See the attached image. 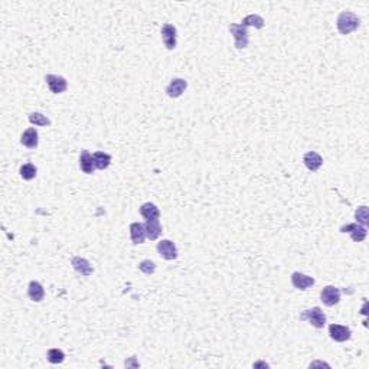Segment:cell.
<instances>
[{
	"mask_svg": "<svg viewBox=\"0 0 369 369\" xmlns=\"http://www.w3.org/2000/svg\"><path fill=\"white\" fill-rule=\"evenodd\" d=\"M162 39H163L164 46L169 51L175 49L176 48V28L170 23H166L162 28Z\"/></svg>",
	"mask_w": 369,
	"mask_h": 369,
	"instance_id": "9",
	"label": "cell"
},
{
	"mask_svg": "<svg viewBox=\"0 0 369 369\" xmlns=\"http://www.w3.org/2000/svg\"><path fill=\"white\" fill-rule=\"evenodd\" d=\"M28 296L32 302H36V303L42 302L45 297V290H43L42 284L38 281H31L29 287H28Z\"/></svg>",
	"mask_w": 369,
	"mask_h": 369,
	"instance_id": "16",
	"label": "cell"
},
{
	"mask_svg": "<svg viewBox=\"0 0 369 369\" xmlns=\"http://www.w3.org/2000/svg\"><path fill=\"white\" fill-rule=\"evenodd\" d=\"M320 299L323 302V305L332 308L335 305H338L340 302V290L335 286H326L322 291H320Z\"/></svg>",
	"mask_w": 369,
	"mask_h": 369,
	"instance_id": "3",
	"label": "cell"
},
{
	"mask_svg": "<svg viewBox=\"0 0 369 369\" xmlns=\"http://www.w3.org/2000/svg\"><path fill=\"white\" fill-rule=\"evenodd\" d=\"M146 229L144 225L140 222H133L130 225V238L133 241V244H143L144 238H146Z\"/></svg>",
	"mask_w": 369,
	"mask_h": 369,
	"instance_id": "13",
	"label": "cell"
},
{
	"mask_svg": "<svg viewBox=\"0 0 369 369\" xmlns=\"http://www.w3.org/2000/svg\"><path fill=\"white\" fill-rule=\"evenodd\" d=\"M92 159H94V164L97 169L100 170H104L110 166L111 163V156L108 153H104V152H95L92 154Z\"/></svg>",
	"mask_w": 369,
	"mask_h": 369,
	"instance_id": "20",
	"label": "cell"
},
{
	"mask_svg": "<svg viewBox=\"0 0 369 369\" xmlns=\"http://www.w3.org/2000/svg\"><path fill=\"white\" fill-rule=\"evenodd\" d=\"M300 320H308L316 329H323L326 325V316L320 308H311L305 310L300 316Z\"/></svg>",
	"mask_w": 369,
	"mask_h": 369,
	"instance_id": "2",
	"label": "cell"
},
{
	"mask_svg": "<svg viewBox=\"0 0 369 369\" xmlns=\"http://www.w3.org/2000/svg\"><path fill=\"white\" fill-rule=\"evenodd\" d=\"M80 167L84 173L87 175H91L95 169V164H94V159H92V154L88 152V150H82V153L80 156Z\"/></svg>",
	"mask_w": 369,
	"mask_h": 369,
	"instance_id": "17",
	"label": "cell"
},
{
	"mask_svg": "<svg viewBox=\"0 0 369 369\" xmlns=\"http://www.w3.org/2000/svg\"><path fill=\"white\" fill-rule=\"evenodd\" d=\"M340 232H348V234H350V237H352V240L355 241V243H362L365 238H367V234H368V231H367V228L365 226H362V225H359V224H348V225H343L342 228H340Z\"/></svg>",
	"mask_w": 369,
	"mask_h": 369,
	"instance_id": "4",
	"label": "cell"
},
{
	"mask_svg": "<svg viewBox=\"0 0 369 369\" xmlns=\"http://www.w3.org/2000/svg\"><path fill=\"white\" fill-rule=\"evenodd\" d=\"M46 358L51 364H62L65 361V353L62 352L61 349H49L48 353H46Z\"/></svg>",
	"mask_w": 369,
	"mask_h": 369,
	"instance_id": "22",
	"label": "cell"
},
{
	"mask_svg": "<svg viewBox=\"0 0 369 369\" xmlns=\"http://www.w3.org/2000/svg\"><path fill=\"white\" fill-rule=\"evenodd\" d=\"M140 214H142L143 218H146V221H152V219H159L160 211H159V208H157L154 204L147 202V204H143V205H142Z\"/></svg>",
	"mask_w": 369,
	"mask_h": 369,
	"instance_id": "19",
	"label": "cell"
},
{
	"mask_svg": "<svg viewBox=\"0 0 369 369\" xmlns=\"http://www.w3.org/2000/svg\"><path fill=\"white\" fill-rule=\"evenodd\" d=\"M186 87H187V82L184 81V78H175V80H172L170 84L167 85L166 92H167V95H169L170 98H178V97H181V95L184 94Z\"/></svg>",
	"mask_w": 369,
	"mask_h": 369,
	"instance_id": "12",
	"label": "cell"
},
{
	"mask_svg": "<svg viewBox=\"0 0 369 369\" xmlns=\"http://www.w3.org/2000/svg\"><path fill=\"white\" fill-rule=\"evenodd\" d=\"M71 264H72L74 270L77 273L82 274V276L88 277L94 273V268H92V266L90 264V261L85 260V258H82V257H74L72 261H71Z\"/></svg>",
	"mask_w": 369,
	"mask_h": 369,
	"instance_id": "11",
	"label": "cell"
},
{
	"mask_svg": "<svg viewBox=\"0 0 369 369\" xmlns=\"http://www.w3.org/2000/svg\"><path fill=\"white\" fill-rule=\"evenodd\" d=\"M243 26H254L257 29H261L264 26V19L260 15H248L243 20Z\"/></svg>",
	"mask_w": 369,
	"mask_h": 369,
	"instance_id": "21",
	"label": "cell"
},
{
	"mask_svg": "<svg viewBox=\"0 0 369 369\" xmlns=\"http://www.w3.org/2000/svg\"><path fill=\"white\" fill-rule=\"evenodd\" d=\"M336 26H338V31L342 33V35H349L353 31H356L359 28V18L349 12V10H345L339 15L338 20H336Z\"/></svg>",
	"mask_w": 369,
	"mask_h": 369,
	"instance_id": "1",
	"label": "cell"
},
{
	"mask_svg": "<svg viewBox=\"0 0 369 369\" xmlns=\"http://www.w3.org/2000/svg\"><path fill=\"white\" fill-rule=\"evenodd\" d=\"M139 270H140L142 273L150 276V274H153L154 271H156V264H154L153 261H150V260H143V261L139 264Z\"/></svg>",
	"mask_w": 369,
	"mask_h": 369,
	"instance_id": "25",
	"label": "cell"
},
{
	"mask_svg": "<svg viewBox=\"0 0 369 369\" xmlns=\"http://www.w3.org/2000/svg\"><path fill=\"white\" fill-rule=\"evenodd\" d=\"M29 122L35 125H39V127H46V125H51V120L41 114V113H31L29 114Z\"/></svg>",
	"mask_w": 369,
	"mask_h": 369,
	"instance_id": "23",
	"label": "cell"
},
{
	"mask_svg": "<svg viewBox=\"0 0 369 369\" xmlns=\"http://www.w3.org/2000/svg\"><path fill=\"white\" fill-rule=\"evenodd\" d=\"M303 162H305L306 167H308V170H311V172L319 170L320 166L323 164L322 156L319 153H316V152H308V153L305 154V157H303Z\"/></svg>",
	"mask_w": 369,
	"mask_h": 369,
	"instance_id": "14",
	"label": "cell"
},
{
	"mask_svg": "<svg viewBox=\"0 0 369 369\" xmlns=\"http://www.w3.org/2000/svg\"><path fill=\"white\" fill-rule=\"evenodd\" d=\"M157 252L164 260H176L178 258V248L175 246V243L170 240H162L157 244Z\"/></svg>",
	"mask_w": 369,
	"mask_h": 369,
	"instance_id": "7",
	"label": "cell"
},
{
	"mask_svg": "<svg viewBox=\"0 0 369 369\" xmlns=\"http://www.w3.org/2000/svg\"><path fill=\"white\" fill-rule=\"evenodd\" d=\"M45 81H46V84H48L51 92H54V94H62V92L66 91V88H68L66 80H65L63 77H61V75L48 74V75L45 77Z\"/></svg>",
	"mask_w": 369,
	"mask_h": 369,
	"instance_id": "6",
	"label": "cell"
},
{
	"mask_svg": "<svg viewBox=\"0 0 369 369\" xmlns=\"http://www.w3.org/2000/svg\"><path fill=\"white\" fill-rule=\"evenodd\" d=\"M316 283V280L313 277H308L306 274H302L299 271L291 274V284L297 288V290H308V287H311Z\"/></svg>",
	"mask_w": 369,
	"mask_h": 369,
	"instance_id": "10",
	"label": "cell"
},
{
	"mask_svg": "<svg viewBox=\"0 0 369 369\" xmlns=\"http://www.w3.org/2000/svg\"><path fill=\"white\" fill-rule=\"evenodd\" d=\"M20 176L25 179V181H32L35 176H36V167L32 164V163H26V164H23L22 167H20Z\"/></svg>",
	"mask_w": 369,
	"mask_h": 369,
	"instance_id": "24",
	"label": "cell"
},
{
	"mask_svg": "<svg viewBox=\"0 0 369 369\" xmlns=\"http://www.w3.org/2000/svg\"><path fill=\"white\" fill-rule=\"evenodd\" d=\"M229 32L235 38V48H238V49L246 48V45H248V31H246V26L231 23L229 25Z\"/></svg>",
	"mask_w": 369,
	"mask_h": 369,
	"instance_id": "5",
	"label": "cell"
},
{
	"mask_svg": "<svg viewBox=\"0 0 369 369\" xmlns=\"http://www.w3.org/2000/svg\"><path fill=\"white\" fill-rule=\"evenodd\" d=\"M39 136H38V131L31 127V128H28L23 134H22V137H20V143L25 146V147H28V149H35V147H38V143H39V139H38Z\"/></svg>",
	"mask_w": 369,
	"mask_h": 369,
	"instance_id": "15",
	"label": "cell"
},
{
	"mask_svg": "<svg viewBox=\"0 0 369 369\" xmlns=\"http://www.w3.org/2000/svg\"><path fill=\"white\" fill-rule=\"evenodd\" d=\"M144 229H146V235L149 240H157L159 235L162 234V225L159 222V219H152V221H146L144 224Z\"/></svg>",
	"mask_w": 369,
	"mask_h": 369,
	"instance_id": "18",
	"label": "cell"
},
{
	"mask_svg": "<svg viewBox=\"0 0 369 369\" xmlns=\"http://www.w3.org/2000/svg\"><path fill=\"white\" fill-rule=\"evenodd\" d=\"M355 216H356V221L362 225H368L369 219H368V208L367 206H361L358 208V211L355 212Z\"/></svg>",
	"mask_w": 369,
	"mask_h": 369,
	"instance_id": "26",
	"label": "cell"
},
{
	"mask_svg": "<svg viewBox=\"0 0 369 369\" xmlns=\"http://www.w3.org/2000/svg\"><path fill=\"white\" fill-rule=\"evenodd\" d=\"M329 335L330 338L336 342H346L352 336V330L348 326H342V325H330L329 326Z\"/></svg>",
	"mask_w": 369,
	"mask_h": 369,
	"instance_id": "8",
	"label": "cell"
}]
</instances>
